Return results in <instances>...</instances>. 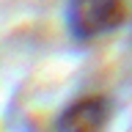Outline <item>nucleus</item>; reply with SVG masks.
Here are the masks:
<instances>
[{
	"mask_svg": "<svg viewBox=\"0 0 132 132\" xmlns=\"http://www.w3.org/2000/svg\"><path fill=\"white\" fill-rule=\"evenodd\" d=\"M69 19L77 36H99L113 30L124 19V3L121 0H72Z\"/></svg>",
	"mask_w": 132,
	"mask_h": 132,
	"instance_id": "obj_1",
	"label": "nucleus"
},
{
	"mask_svg": "<svg viewBox=\"0 0 132 132\" xmlns=\"http://www.w3.org/2000/svg\"><path fill=\"white\" fill-rule=\"evenodd\" d=\"M105 127V102L96 96L80 99L61 118V132H102Z\"/></svg>",
	"mask_w": 132,
	"mask_h": 132,
	"instance_id": "obj_2",
	"label": "nucleus"
}]
</instances>
